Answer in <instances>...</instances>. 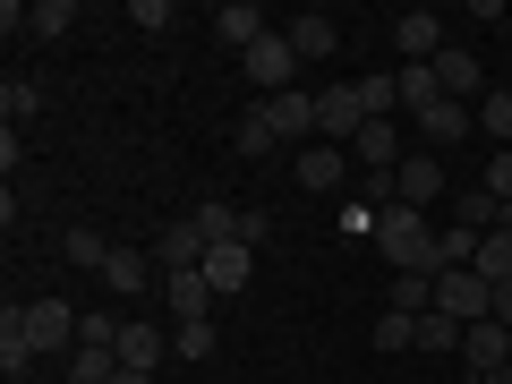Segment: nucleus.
Wrapping results in <instances>:
<instances>
[{"label":"nucleus","mask_w":512,"mask_h":384,"mask_svg":"<svg viewBox=\"0 0 512 384\" xmlns=\"http://www.w3.org/2000/svg\"><path fill=\"white\" fill-rule=\"evenodd\" d=\"M376 248H384V265H393V274H444V231H427V214H410V205H393V214H384Z\"/></svg>","instance_id":"obj_1"},{"label":"nucleus","mask_w":512,"mask_h":384,"mask_svg":"<svg viewBox=\"0 0 512 384\" xmlns=\"http://www.w3.org/2000/svg\"><path fill=\"white\" fill-rule=\"evenodd\" d=\"M9 316H18V333H26V350L35 359H52V350H77V308L69 299H9Z\"/></svg>","instance_id":"obj_2"},{"label":"nucleus","mask_w":512,"mask_h":384,"mask_svg":"<svg viewBox=\"0 0 512 384\" xmlns=\"http://www.w3.org/2000/svg\"><path fill=\"white\" fill-rule=\"evenodd\" d=\"M436 308L453 316V325H487L495 316V282L470 274V265H453V274H436Z\"/></svg>","instance_id":"obj_3"},{"label":"nucleus","mask_w":512,"mask_h":384,"mask_svg":"<svg viewBox=\"0 0 512 384\" xmlns=\"http://www.w3.org/2000/svg\"><path fill=\"white\" fill-rule=\"evenodd\" d=\"M239 77H248V86H256V103H265V94H291V77H299V52H291V35H282V26H274V35L256 43L248 60H239Z\"/></svg>","instance_id":"obj_4"},{"label":"nucleus","mask_w":512,"mask_h":384,"mask_svg":"<svg viewBox=\"0 0 512 384\" xmlns=\"http://www.w3.org/2000/svg\"><path fill=\"white\" fill-rule=\"evenodd\" d=\"M393 52H402V69H436L453 52V35H444L436 9H410V18H393Z\"/></svg>","instance_id":"obj_5"},{"label":"nucleus","mask_w":512,"mask_h":384,"mask_svg":"<svg viewBox=\"0 0 512 384\" xmlns=\"http://www.w3.org/2000/svg\"><path fill=\"white\" fill-rule=\"evenodd\" d=\"M205 256H214V239L197 231V214H180V222H163V231H154V265H163V274H197Z\"/></svg>","instance_id":"obj_6"},{"label":"nucleus","mask_w":512,"mask_h":384,"mask_svg":"<svg viewBox=\"0 0 512 384\" xmlns=\"http://www.w3.org/2000/svg\"><path fill=\"white\" fill-rule=\"evenodd\" d=\"M265 128H274L291 154L316 146V94H299V86H291V94H265Z\"/></svg>","instance_id":"obj_7"},{"label":"nucleus","mask_w":512,"mask_h":384,"mask_svg":"<svg viewBox=\"0 0 512 384\" xmlns=\"http://www.w3.org/2000/svg\"><path fill=\"white\" fill-rule=\"evenodd\" d=\"M359 128H367L359 86H333V94H316V137H325V146H350Z\"/></svg>","instance_id":"obj_8"},{"label":"nucleus","mask_w":512,"mask_h":384,"mask_svg":"<svg viewBox=\"0 0 512 384\" xmlns=\"http://www.w3.org/2000/svg\"><path fill=\"white\" fill-rule=\"evenodd\" d=\"M410 128H419V146H461V137L478 128V111H470V103H444V94H436V103L410 111Z\"/></svg>","instance_id":"obj_9"},{"label":"nucleus","mask_w":512,"mask_h":384,"mask_svg":"<svg viewBox=\"0 0 512 384\" xmlns=\"http://www.w3.org/2000/svg\"><path fill=\"white\" fill-rule=\"evenodd\" d=\"M436 86H444V103H487V69H478V52H470V43H453V52H444L436 60Z\"/></svg>","instance_id":"obj_10"},{"label":"nucleus","mask_w":512,"mask_h":384,"mask_svg":"<svg viewBox=\"0 0 512 384\" xmlns=\"http://www.w3.org/2000/svg\"><path fill=\"white\" fill-rule=\"evenodd\" d=\"M214 35H222V43H231V52H239V60H248V52H256V43L274 35V18H265V9H256V0H222V9H214Z\"/></svg>","instance_id":"obj_11"},{"label":"nucleus","mask_w":512,"mask_h":384,"mask_svg":"<svg viewBox=\"0 0 512 384\" xmlns=\"http://www.w3.org/2000/svg\"><path fill=\"white\" fill-rule=\"evenodd\" d=\"M393 188H402L410 214H427V205L444 197V163H427V146H419V154H402V163H393Z\"/></svg>","instance_id":"obj_12"},{"label":"nucleus","mask_w":512,"mask_h":384,"mask_svg":"<svg viewBox=\"0 0 512 384\" xmlns=\"http://www.w3.org/2000/svg\"><path fill=\"white\" fill-rule=\"evenodd\" d=\"M163 308H171V325H205V308H214L205 265H197V274H163Z\"/></svg>","instance_id":"obj_13"},{"label":"nucleus","mask_w":512,"mask_h":384,"mask_svg":"<svg viewBox=\"0 0 512 384\" xmlns=\"http://www.w3.org/2000/svg\"><path fill=\"white\" fill-rule=\"evenodd\" d=\"M256 274V248H239V239H222L214 256H205V282H214V299H239Z\"/></svg>","instance_id":"obj_14"},{"label":"nucleus","mask_w":512,"mask_h":384,"mask_svg":"<svg viewBox=\"0 0 512 384\" xmlns=\"http://www.w3.org/2000/svg\"><path fill=\"white\" fill-rule=\"evenodd\" d=\"M282 35H291L299 69H308V60H333V52H342V26H333L325 9H308V18H291V26H282Z\"/></svg>","instance_id":"obj_15"},{"label":"nucleus","mask_w":512,"mask_h":384,"mask_svg":"<svg viewBox=\"0 0 512 384\" xmlns=\"http://www.w3.org/2000/svg\"><path fill=\"white\" fill-rule=\"evenodd\" d=\"M350 163H367V171H393V163H402V128H393V120H367L359 137H350Z\"/></svg>","instance_id":"obj_16"},{"label":"nucleus","mask_w":512,"mask_h":384,"mask_svg":"<svg viewBox=\"0 0 512 384\" xmlns=\"http://www.w3.org/2000/svg\"><path fill=\"white\" fill-rule=\"evenodd\" d=\"M146 282H154V256L146 248H111V265H103V291L111 299H137Z\"/></svg>","instance_id":"obj_17"},{"label":"nucleus","mask_w":512,"mask_h":384,"mask_svg":"<svg viewBox=\"0 0 512 384\" xmlns=\"http://www.w3.org/2000/svg\"><path fill=\"white\" fill-rule=\"evenodd\" d=\"M291 163H299V188H342L350 154H342V146H325V137H316V146H299Z\"/></svg>","instance_id":"obj_18"},{"label":"nucleus","mask_w":512,"mask_h":384,"mask_svg":"<svg viewBox=\"0 0 512 384\" xmlns=\"http://www.w3.org/2000/svg\"><path fill=\"white\" fill-rule=\"evenodd\" d=\"M163 359H171V333H154V325H120V367H137V376H154Z\"/></svg>","instance_id":"obj_19"},{"label":"nucleus","mask_w":512,"mask_h":384,"mask_svg":"<svg viewBox=\"0 0 512 384\" xmlns=\"http://www.w3.org/2000/svg\"><path fill=\"white\" fill-rule=\"evenodd\" d=\"M461 359H470L478 376H487V367H512V333L487 316V325H470V333H461Z\"/></svg>","instance_id":"obj_20"},{"label":"nucleus","mask_w":512,"mask_h":384,"mask_svg":"<svg viewBox=\"0 0 512 384\" xmlns=\"http://www.w3.org/2000/svg\"><path fill=\"white\" fill-rule=\"evenodd\" d=\"M69 376H77V384H111V376H120V350H94V342H77V350H69Z\"/></svg>","instance_id":"obj_21"},{"label":"nucleus","mask_w":512,"mask_h":384,"mask_svg":"<svg viewBox=\"0 0 512 384\" xmlns=\"http://www.w3.org/2000/svg\"><path fill=\"white\" fill-rule=\"evenodd\" d=\"M470 274H487V282H512V231H487V239H478Z\"/></svg>","instance_id":"obj_22"},{"label":"nucleus","mask_w":512,"mask_h":384,"mask_svg":"<svg viewBox=\"0 0 512 384\" xmlns=\"http://www.w3.org/2000/svg\"><path fill=\"white\" fill-rule=\"evenodd\" d=\"M461 333H470V325H453L444 308H427V316H419V350H427V359H444V350H461Z\"/></svg>","instance_id":"obj_23"},{"label":"nucleus","mask_w":512,"mask_h":384,"mask_svg":"<svg viewBox=\"0 0 512 384\" xmlns=\"http://www.w3.org/2000/svg\"><path fill=\"white\" fill-rule=\"evenodd\" d=\"M231 146H239V154H274V146H282L274 128H265V103H248V111H239V128H231Z\"/></svg>","instance_id":"obj_24"},{"label":"nucleus","mask_w":512,"mask_h":384,"mask_svg":"<svg viewBox=\"0 0 512 384\" xmlns=\"http://www.w3.org/2000/svg\"><path fill=\"white\" fill-rule=\"evenodd\" d=\"M69 26H77V9H69V0H35V18H26V35H35V43H60Z\"/></svg>","instance_id":"obj_25"},{"label":"nucleus","mask_w":512,"mask_h":384,"mask_svg":"<svg viewBox=\"0 0 512 384\" xmlns=\"http://www.w3.org/2000/svg\"><path fill=\"white\" fill-rule=\"evenodd\" d=\"M60 256L86 265V274H103V265H111V239H103V231H69V239H60Z\"/></svg>","instance_id":"obj_26"},{"label":"nucleus","mask_w":512,"mask_h":384,"mask_svg":"<svg viewBox=\"0 0 512 384\" xmlns=\"http://www.w3.org/2000/svg\"><path fill=\"white\" fill-rule=\"evenodd\" d=\"M376 350H419V316L384 308V316H376Z\"/></svg>","instance_id":"obj_27"},{"label":"nucleus","mask_w":512,"mask_h":384,"mask_svg":"<svg viewBox=\"0 0 512 384\" xmlns=\"http://www.w3.org/2000/svg\"><path fill=\"white\" fill-rule=\"evenodd\" d=\"M0 367H9V376L35 367V350H26V333H18V316H9V308H0Z\"/></svg>","instance_id":"obj_28"},{"label":"nucleus","mask_w":512,"mask_h":384,"mask_svg":"<svg viewBox=\"0 0 512 384\" xmlns=\"http://www.w3.org/2000/svg\"><path fill=\"white\" fill-rule=\"evenodd\" d=\"M478 137L512 146V94H487V103H478Z\"/></svg>","instance_id":"obj_29"},{"label":"nucleus","mask_w":512,"mask_h":384,"mask_svg":"<svg viewBox=\"0 0 512 384\" xmlns=\"http://www.w3.org/2000/svg\"><path fill=\"white\" fill-rule=\"evenodd\" d=\"M171 359H214V325H171Z\"/></svg>","instance_id":"obj_30"},{"label":"nucleus","mask_w":512,"mask_h":384,"mask_svg":"<svg viewBox=\"0 0 512 384\" xmlns=\"http://www.w3.org/2000/svg\"><path fill=\"white\" fill-rule=\"evenodd\" d=\"M35 103H43V86H26V77H9V86H0V111H9V128H18Z\"/></svg>","instance_id":"obj_31"},{"label":"nucleus","mask_w":512,"mask_h":384,"mask_svg":"<svg viewBox=\"0 0 512 384\" xmlns=\"http://www.w3.org/2000/svg\"><path fill=\"white\" fill-rule=\"evenodd\" d=\"M436 69H402V111H419V103H436Z\"/></svg>","instance_id":"obj_32"},{"label":"nucleus","mask_w":512,"mask_h":384,"mask_svg":"<svg viewBox=\"0 0 512 384\" xmlns=\"http://www.w3.org/2000/svg\"><path fill=\"white\" fill-rule=\"evenodd\" d=\"M487 197L512 205V146H495V163H487Z\"/></svg>","instance_id":"obj_33"},{"label":"nucleus","mask_w":512,"mask_h":384,"mask_svg":"<svg viewBox=\"0 0 512 384\" xmlns=\"http://www.w3.org/2000/svg\"><path fill=\"white\" fill-rule=\"evenodd\" d=\"M171 18H180V9H171V0H137V9H128V26H146V35H163Z\"/></svg>","instance_id":"obj_34"},{"label":"nucleus","mask_w":512,"mask_h":384,"mask_svg":"<svg viewBox=\"0 0 512 384\" xmlns=\"http://www.w3.org/2000/svg\"><path fill=\"white\" fill-rule=\"evenodd\" d=\"M265 239H274V222L256 214V205H239V248H265Z\"/></svg>","instance_id":"obj_35"},{"label":"nucleus","mask_w":512,"mask_h":384,"mask_svg":"<svg viewBox=\"0 0 512 384\" xmlns=\"http://www.w3.org/2000/svg\"><path fill=\"white\" fill-rule=\"evenodd\" d=\"M495 325L512 333V282H495Z\"/></svg>","instance_id":"obj_36"},{"label":"nucleus","mask_w":512,"mask_h":384,"mask_svg":"<svg viewBox=\"0 0 512 384\" xmlns=\"http://www.w3.org/2000/svg\"><path fill=\"white\" fill-rule=\"evenodd\" d=\"M111 384H163V376H137V367H120V376H111Z\"/></svg>","instance_id":"obj_37"},{"label":"nucleus","mask_w":512,"mask_h":384,"mask_svg":"<svg viewBox=\"0 0 512 384\" xmlns=\"http://www.w3.org/2000/svg\"><path fill=\"white\" fill-rule=\"evenodd\" d=\"M478 384H512V367H487V376H478Z\"/></svg>","instance_id":"obj_38"},{"label":"nucleus","mask_w":512,"mask_h":384,"mask_svg":"<svg viewBox=\"0 0 512 384\" xmlns=\"http://www.w3.org/2000/svg\"><path fill=\"white\" fill-rule=\"evenodd\" d=\"M163 384H180V376H163Z\"/></svg>","instance_id":"obj_39"},{"label":"nucleus","mask_w":512,"mask_h":384,"mask_svg":"<svg viewBox=\"0 0 512 384\" xmlns=\"http://www.w3.org/2000/svg\"><path fill=\"white\" fill-rule=\"evenodd\" d=\"M60 384H77V376H60Z\"/></svg>","instance_id":"obj_40"}]
</instances>
